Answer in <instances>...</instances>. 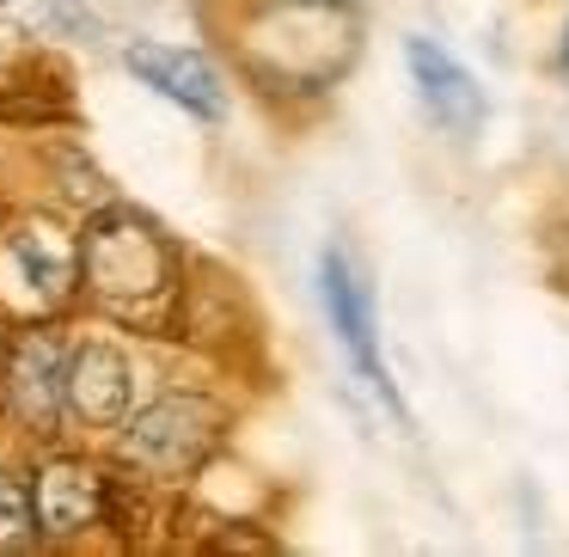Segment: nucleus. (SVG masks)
<instances>
[{
    "instance_id": "nucleus-1",
    "label": "nucleus",
    "mask_w": 569,
    "mask_h": 557,
    "mask_svg": "<svg viewBox=\"0 0 569 557\" xmlns=\"http://www.w3.org/2000/svg\"><path fill=\"white\" fill-rule=\"evenodd\" d=\"M246 62L282 92L331 87L356 62V19L343 0H263L246 26Z\"/></svg>"
},
{
    "instance_id": "nucleus-2",
    "label": "nucleus",
    "mask_w": 569,
    "mask_h": 557,
    "mask_svg": "<svg viewBox=\"0 0 569 557\" xmlns=\"http://www.w3.org/2000/svg\"><path fill=\"white\" fill-rule=\"evenodd\" d=\"M80 276L111 312L141 319L153 300L172 295V251L141 215H104L80 251Z\"/></svg>"
},
{
    "instance_id": "nucleus-3",
    "label": "nucleus",
    "mask_w": 569,
    "mask_h": 557,
    "mask_svg": "<svg viewBox=\"0 0 569 557\" xmlns=\"http://www.w3.org/2000/svg\"><path fill=\"white\" fill-rule=\"evenodd\" d=\"M221 441V410L197 392H166L123 435V459L148 478H190Z\"/></svg>"
},
{
    "instance_id": "nucleus-4",
    "label": "nucleus",
    "mask_w": 569,
    "mask_h": 557,
    "mask_svg": "<svg viewBox=\"0 0 569 557\" xmlns=\"http://www.w3.org/2000/svg\"><path fill=\"white\" fill-rule=\"evenodd\" d=\"M319 295H325V312H331V325H337V344L349 349V361H356V374L392 410H405V405H398V392H392V380H386L380 337H373V295H368V282H361V270H356V258H349V251H325Z\"/></svg>"
},
{
    "instance_id": "nucleus-5",
    "label": "nucleus",
    "mask_w": 569,
    "mask_h": 557,
    "mask_svg": "<svg viewBox=\"0 0 569 557\" xmlns=\"http://www.w3.org/2000/svg\"><path fill=\"white\" fill-rule=\"evenodd\" d=\"M7 405L31 435H56L68 405V349L56 331H26L7 356Z\"/></svg>"
},
{
    "instance_id": "nucleus-6",
    "label": "nucleus",
    "mask_w": 569,
    "mask_h": 557,
    "mask_svg": "<svg viewBox=\"0 0 569 557\" xmlns=\"http://www.w3.org/2000/svg\"><path fill=\"white\" fill-rule=\"evenodd\" d=\"M129 74L148 80L160 99L184 105L190 117H202V123H221L227 117V92H221V74H214L209 62H202L197 50H166V43H129Z\"/></svg>"
},
{
    "instance_id": "nucleus-7",
    "label": "nucleus",
    "mask_w": 569,
    "mask_h": 557,
    "mask_svg": "<svg viewBox=\"0 0 569 557\" xmlns=\"http://www.w3.org/2000/svg\"><path fill=\"white\" fill-rule=\"evenodd\" d=\"M104 478L87 466V459H50L31 484V508H38V533L50 539H74V533L99 527L104 515Z\"/></svg>"
},
{
    "instance_id": "nucleus-8",
    "label": "nucleus",
    "mask_w": 569,
    "mask_h": 557,
    "mask_svg": "<svg viewBox=\"0 0 569 557\" xmlns=\"http://www.w3.org/2000/svg\"><path fill=\"white\" fill-rule=\"evenodd\" d=\"M405 62H410L422 105H429V117H435L441 129L471 136V129L483 123V92L471 87V74H466V68H459L435 38H405Z\"/></svg>"
},
{
    "instance_id": "nucleus-9",
    "label": "nucleus",
    "mask_w": 569,
    "mask_h": 557,
    "mask_svg": "<svg viewBox=\"0 0 569 557\" xmlns=\"http://www.w3.org/2000/svg\"><path fill=\"white\" fill-rule=\"evenodd\" d=\"M7 270L26 282V295H38L43 307H62L74 295L80 276V251L68 246V233L56 221H26L13 239H7Z\"/></svg>"
},
{
    "instance_id": "nucleus-10",
    "label": "nucleus",
    "mask_w": 569,
    "mask_h": 557,
    "mask_svg": "<svg viewBox=\"0 0 569 557\" xmlns=\"http://www.w3.org/2000/svg\"><path fill=\"white\" fill-rule=\"evenodd\" d=\"M68 410L87 429H111L129 410V361L111 344H80V356L68 361Z\"/></svg>"
},
{
    "instance_id": "nucleus-11",
    "label": "nucleus",
    "mask_w": 569,
    "mask_h": 557,
    "mask_svg": "<svg viewBox=\"0 0 569 557\" xmlns=\"http://www.w3.org/2000/svg\"><path fill=\"white\" fill-rule=\"evenodd\" d=\"M31 527H38V508H31V490L13 478V471H0V545H26Z\"/></svg>"
},
{
    "instance_id": "nucleus-12",
    "label": "nucleus",
    "mask_w": 569,
    "mask_h": 557,
    "mask_svg": "<svg viewBox=\"0 0 569 557\" xmlns=\"http://www.w3.org/2000/svg\"><path fill=\"white\" fill-rule=\"evenodd\" d=\"M563 74H569V38H563Z\"/></svg>"
}]
</instances>
